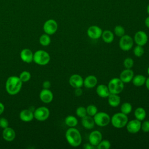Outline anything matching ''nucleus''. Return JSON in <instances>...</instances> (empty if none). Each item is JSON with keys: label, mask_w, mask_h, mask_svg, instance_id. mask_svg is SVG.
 I'll list each match as a JSON object with an SVG mask.
<instances>
[{"label": "nucleus", "mask_w": 149, "mask_h": 149, "mask_svg": "<svg viewBox=\"0 0 149 149\" xmlns=\"http://www.w3.org/2000/svg\"><path fill=\"white\" fill-rule=\"evenodd\" d=\"M96 93L101 98H107L108 95L110 94V92L109 91L108 87L107 86L100 84L98 85L96 87Z\"/></svg>", "instance_id": "21"}, {"label": "nucleus", "mask_w": 149, "mask_h": 149, "mask_svg": "<svg viewBox=\"0 0 149 149\" xmlns=\"http://www.w3.org/2000/svg\"><path fill=\"white\" fill-rule=\"evenodd\" d=\"M76 114L78 117L80 118L84 117L87 115V111H86V108L83 106H80L77 107V109H76Z\"/></svg>", "instance_id": "34"}, {"label": "nucleus", "mask_w": 149, "mask_h": 149, "mask_svg": "<svg viewBox=\"0 0 149 149\" xmlns=\"http://www.w3.org/2000/svg\"><path fill=\"white\" fill-rule=\"evenodd\" d=\"M141 122L134 119L129 120L125 127H126V130L129 133L135 134L141 130Z\"/></svg>", "instance_id": "10"}, {"label": "nucleus", "mask_w": 149, "mask_h": 149, "mask_svg": "<svg viewBox=\"0 0 149 149\" xmlns=\"http://www.w3.org/2000/svg\"><path fill=\"white\" fill-rule=\"evenodd\" d=\"M133 41L136 44V45L143 47L147 43L148 36L147 33L144 31H137L134 34Z\"/></svg>", "instance_id": "12"}, {"label": "nucleus", "mask_w": 149, "mask_h": 149, "mask_svg": "<svg viewBox=\"0 0 149 149\" xmlns=\"http://www.w3.org/2000/svg\"><path fill=\"white\" fill-rule=\"evenodd\" d=\"M133 54L135 56L139 58L143 55V54L144 53V49L143 47V46L137 45L133 48Z\"/></svg>", "instance_id": "32"}, {"label": "nucleus", "mask_w": 149, "mask_h": 149, "mask_svg": "<svg viewBox=\"0 0 149 149\" xmlns=\"http://www.w3.org/2000/svg\"><path fill=\"white\" fill-rule=\"evenodd\" d=\"M107 98L108 104L112 107H117L120 103V98L119 94L110 93Z\"/></svg>", "instance_id": "23"}, {"label": "nucleus", "mask_w": 149, "mask_h": 149, "mask_svg": "<svg viewBox=\"0 0 149 149\" xmlns=\"http://www.w3.org/2000/svg\"><path fill=\"white\" fill-rule=\"evenodd\" d=\"M51 82L49 81H48V80H45L42 83V87H43V88L49 89L51 87Z\"/></svg>", "instance_id": "40"}, {"label": "nucleus", "mask_w": 149, "mask_h": 149, "mask_svg": "<svg viewBox=\"0 0 149 149\" xmlns=\"http://www.w3.org/2000/svg\"><path fill=\"white\" fill-rule=\"evenodd\" d=\"M144 24H145V26L148 28L149 29V16L147 17L144 20Z\"/></svg>", "instance_id": "43"}, {"label": "nucleus", "mask_w": 149, "mask_h": 149, "mask_svg": "<svg viewBox=\"0 0 149 149\" xmlns=\"http://www.w3.org/2000/svg\"><path fill=\"white\" fill-rule=\"evenodd\" d=\"M102 30L101 27L96 25H92L90 26L87 30V34L88 37L93 40L99 39L102 35Z\"/></svg>", "instance_id": "11"}, {"label": "nucleus", "mask_w": 149, "mask_h": 149, "mask_svg": "<svg viewBox=\"0 0 149 149\" xmlns=\"http://www.w3.org/2000/svg\"><path fill=\"white\" fill-rule=\"evenodd\" d=\"M107 86L110 93L119 94L124 89V83L119 77H113L109 80Z\"/></svg>", "instance_id": "4"}, {"label": "nucleus", "mask_w": 149, "mask_h": 149, "mask_svg": "<svg viewBox=\"0 0 149 149\" xmlns=\"http://www.w3.org/2000/svg\"><path fill=\"white\" fill-rule=\"evenodd\" d=\"M123 65L125 69H132L134 65V61L132 58H126L123 61Z\"/></svg>", "instance_id": "35"}, {"label": "nucleus", "mask_w": 149, "mask_h": 149, "mask_svg": "<svg viewBox=\"0 0 149 149\" xmlns=\"http://www.w3.org/2000/svg\"><path fill=\"white\" fill-rule=\"evenodd\" d=\"M146 111L142 107H137L134 111V115L135 119L140 120L143 121L146 118Z\"/></svg>", "instance_id": "26"}, {"label": "nucleus", "mask_w": 149, "mask_h": 149, "mask_svg": "<svg viewBox=\"0 0 149 149\" xmlns=\"http://www.w3.org/2000/svg\"><path fill=\"white\" fill-rule=\"evenodd\" d=\"M148 51H149V49H148Z\"/></svg>", "instance_id": "47"}, {"label": "nucleus", "mask_w": 149, "mask_h": 149, "mask_svg": "<svg viewBox=\"0 0 149 149\" xmlns=\"http://www.w3.org/2000/svg\"><path fill=\"white\" fill-rule=\"evenodd\" d=\"M120 110L122 113L127 115L132 111V105L130 102H125L121 105Z\"/></svg>", "instance_id": "28"}, {"label": "nucleus", "mask_w": 149, "mask_h": 149, "mask_svg": "<svg viewBox=\"0 0 149 149\" xmlns=\"http://www.w3.org/2000/svg\"><path fill=\"white\" fill-rule=\"evenodd\" d=\"M40 99L42 102L45 104L50 103L54 98L52 92L49 89L43 88L40 93Z\"/></svg>", "instance_id": "15"}, {"label": "nucleus", "mask_w": 149, "mask_h": 149, "mask_svg": "<svg viewBox=\"0 0 149 149\" xmlns=\"http://www.w3.org/2000/svg\"><path fill=\"white\" fill-rule=\"evenodd\" d=\"M65 123L69 127H75L78 124V120L73 115H68L65 119Z\"/></svg>", "instance_id": "27"}, {"label": "nucleus", "mask_w": 149, "mask_h": 149, "mask_svg": "<svg viewBox=\"0 0 149 149\" xmlns=\"http://www.w3.org/2000/svg\"><path fill=\"white\" fill-rule=\"evenodd\" d=\"M23 82L19 77L12 76L9 77L6 81L5 88L7 93L12 95H16L20 91Z\"/></svg>", "instance_id": "1"}, {"label": "nucleus", "mask_w": 149, "mask_h": 149, "mask_svg": "<svg viewBox=\"0 0 149 149\" xmlns=\"http://www.w3.org/2000/svg\"><path fill=\"white\" fill-rule=\"evenodd\" d=\"M102 140V134L98 130L92 131L88 136L89 143L96 148V146Z\"/></svg>", "instance_id": "13"}, {"label": "nucleus", "mask_w": 149, "mask_h": 149, "mask_svg": "<svg viewBox=\"0 0 149 149\" xmlns=\"http://www.w3.org/2000/svg\"><path fill=\"white\" fill-rule=\"evenodd\" d=\"M93 119L95 124L100 127H105L111 122L110 116L105 112H98L93 116Z\"/></svg>", "instance_id": "6"}, {"label": "nucleus", "mask_w": 149, "mask_h": 149, "mask_svg": "<svg viewBox=\"0 0 149 149\" xmlns=\"http://www.w3.org/2000/svg\"><path fill=\"white\" fill-rule=\"evenodd\" d=\"M65 138L68 144L73 147H79L82 142L80 132L75 127H69L66 131Z\"/></svg>", "instance_id": "2"}, {"label": "nucleus", "mask_w": 149, "mask_h": 149, "mask_svg": "<svg viewBox=\"0 0 149 149\" xmlns=\"http://www.w3.org/2000/svg\"><path fill=\"white\" fill-rule=\"evenodd\" d=\"M33 52L28 48H24L20 52V58L25 63H31L33 61Z\"/></svg>", "instance_id": "17"}, {"label": "nucleus", "mask_w": 149, "mask_h": 149, "mask_svg": "<svg viewBox=\"0 0 149 149\" xmlns=\"http://www.w3.org/2000/svg\"><path fill=\"white\" fill-rule=\"evenodd\" d=\"M9 126V122L7 119L5 118H0V127L5 129Z\"/></svg>", "instance_id": "38"}, {"label": "nucleus", "mask_w": 149, "mask_h": 149, "mask_svg": "<svg viewBox=\"0 0 149 149\" xmlns=\"http://www.w3.org/2000/svg\"><path fill=\"white\" fill-rule=\"evenodd\" d=\"M49 54L45 51L40 49L36 51L33 55V61L39 65H46L50 61Z\"/></svg>", "instance_id": "5"}, {"label": "nucleus", "mask_w": 149, "mask_h": 149, "mask_svg": "<svg viewBox=\"0 0 149 149\" xmlns=\"http://www.w3.org/2000/svg\"><path fill=\"white\" fill-rule=\"evenodd\" d=\"M84 79L78 74H73L69 77V83L74 88L81 87L83 86Z\"/></svg>", "instance_id": "14"}, {"label": "nucleus", "mask_w": 149, "mask_h": 149, "mask_svg": "<svg viewBox=\"0 0 149 149\" xmlns=\"http://www.w3.org/2000/svg\"><path fill=\"white\" fill-rule=\"evenodd\" d=\"M104 42L107 44H111L114 40V33L109 30H105L102 31L101 37Z\"/></svg>", "instance_id": "24"}, {"label": "nucleus", "mask_w": 149, "mask_h": 149, "mask_svg": "<svg viewBox=\"0 0 149 149\" xmlns=\"http://www.w3.org/2000/svg\"><path fill=\"white\" fill-rule=\"evenodd\" d=\"M134 76V72L132 69H125L119 74V79L124 83H128L132 81Z\"/></svg>", "instance_id": "16"}, {"label": "nucleus", "mask_w": 149, "mask_h": 149, "mask_svg": "<svg viewBox=\"0 0 149 149\" xmlns=\"http://www.w3.org/2000/svg\"><path fill=\"white\" fill-rule=\"evenodd\" d=\"M51 41L49 35L45 33L42 34L39 38V42L42 46H48L50 44Z\"/></svg>", "instance_id": "29"}, {"label": "nucleus", "mask_w": 149, "mask_h": 149, "mask_svg": "<svg viewBox=\"0 0 149 149\" xmlns=\"http://www.w3.org/2000/svg\"><path fill=\"white\" fill-rule=\"evenodd\" d=\"M145 85H146V87L147 89L149 91V77L146 79Z\"/></svg>", "instance_id": "44"}, {"label": "nucleus", "mask_w": 149, "mask_h": 149, "mask_svg": "<svg viewBox=\"0 0 149 149\" xmlns=\"http://www.w3.org/2000/svg\"><path fill=\"white\" fill-rule=\"evenodd\" d=\"M141 130L144 133L149 132V120H144L141 123Z\"/></svg>", "instance_id": "37"}, {"label": "nucleus", "mask_w": 149, "mask_h": 149, "mask_svg": "<svg viewBox=\"0 0 149 149\" xmlns=\"http://www.w3.org/2000/svg\"><path fill=\"white\" fill-rule=\"evenodd\" d=\"M147 73H148V76H149V66H148V68H147Z\"/></svg>", "instance_id": "46"}, {"label": "nucleus", "mask_w": 149, "mask_h": 149, "mask_svg": "<svg viewBox=\"0 0 149 149\" xmlns=\"http://www.w3.org/2000/svg\"><path fill=\"white\" fill-rule=\"evenodd\" d=\"M34 118L38 121H44L47 120L50 114L49 110L45 107H40L33 112Z\"/></svg>", "instance_id": "8"}, {"label": "nucleus", "mask_w": 149, "mask_h": 149, "mask_svg": "<svg viewBox=\"0 0 149 149\" xmlns=\"http://www.w3.org/2000/svg\"><path fill=\"white\" fill-rule=\"evenodd\" d=\"M146 10H147V13L148 15H149V4L148 5V6H147V7Z\"/></svg>", "instance_id": "45"}, {"label": "nucleus", "mask_w": 149, "mask_h": 149, "mask_svg": "<svg viewBox=\"0 0 149 149\" xmlns=\"http://www.w3.org/2000/svg\"><path fill=\"white\" fill-rule=\"evenodd\" d=\"M146 79L147 78L144 75L139 74L136 76L134 75L132 80V81L134 86L136 87H140L145 84Z\"/></svg>", "instance_id": "25"}, {"label": "nucleus", "mask_w": 149, "mask_h": 149, "mask_svg": "<svg viewBox=\"0 0 149 149\" xmlns=\"http://www.w3.org/2000/svg\"><path fill=\"white\" fill-rule=\"evenodd\" d=\"M83 148L84 149H93V148H95V147L94 146H93L92 144H91L90 143H85L83 146Z\"/></svg>", "instance_id": "41"}, {"label": "nucleus", "mask_w": 149, "mask_h": 149, "mask_svg": "<svg viewBox=\"0 0 149 149\" xmlns=\"http://www.w3.org/2000/svg\"><path fill=\"white\" fill-rule=\"evenodd\" d=\"M81 87H79V88H76L74 90V94L77 97H79L82 95L83 94V90L81 88Z\"/></svg>", "instance_id": "39"}, {"label": "nucleus", "mask_w": 149, "mask_h": 149, "mask_svg": "<svg viewBox=\"0 0 149 149\" xmlns=\"http://www.w3.org/2000/svg\"><path fill=\"white\" fill-rule=\"evenodd\" d=\"M98 83V79L94 75H88L83 80V86L87 88H93Z\"/></svg>", "instance_id": "18"}, {"label": "nucleus", "mask_w": 149, "mask_h": 149, "mask_svg": "<svg viewBox=\"0 0 149 149\" xmlns=\"http://www.w3.org/2000/svg\"><path fill=\"white\" fill-rule=\"evenodd\" d=\"M81 123L84 128L88 130L93 129L95 125L93 117L87 115L81 118Z\"/></svg>", "instance_id": "20"}, {"label": "nucleus", "mask_w": 149, "mask_h": 149, "mask_svg": "<svg viewBox=\"0 0 149 149\" xmlns=\"http://www.w3.org/2000/svg\"><path fill=\"white\" fill-rule=\"evenodd\" d=\"M128 121L127 115L121 112L115 113L111 117V123L116 129H122L125 127Z\"/></svg>", "instance_id": "3"}, {"label": "nucleus", "mask_w": 149, "mask_h": 149, "mask_svg": "<svg viewBox=\"0 0 149 149\" xmlns=\"http://www.w3.org/2000/svg\"><path fill=\"white\" fill-rule=\"evenodd\" d=\"M20 119L25 122H31L34 118V113L30 109H23L19 114Z\"/></svg>", "instance_id": "22"}, {"label": "nucleus", "mask_w": 149, "mask_h": 149, "mask_svg": "<svg viewBox=\"0 0 149 149\" xmlns=\"http://www.w3.org/2000/svg\"><path fill=\"white\" fill-rule=\"evenodd\" d=\"M5 110V106L4 105L0 102V115L4 112Z\"/></svg>", "instance_id": "42"}, {"label": "nucleus", "mask_w": 149, "mask_h": 149, "mask_svg": "<svg viewBox=\"0 0 149 149\" xmlns=\"http://www.w3.org/2000/svg\"><path fill=\"white\" fill-rule=\"evenodd\" d=\"M16 137V133L13 129L10 127H7L3 129L2 132V137L6 141H12Z\"/></svg>", "instance_id": "19"}, {"label": "nucleus", "mask_w": 149, "mask_h": 149, "mask_svg": "<svg viewBox=\"0 0 149 149\" xmlns=\"http://www.w3.org/2000/svg\"><path fill=\"white\" fill-rule=\"evenodd\" d=\"M19 78L22 82H27L31 78V74L29 72L24 70L19 75Z\"/></svg>", "instance_id": "36"}, {"label": "nucleus", "mask_w": 149, "mask_h": 149, "mask_svg": "<svg viewBox=\"0 0 149 149\" xmlns=\"http://www.w3.org/2000/svg\"><path fill=\"white\" fill-rule=\"evenodd\" d=\"M58 28V25L56 21L54 19H50L46 20L43 25V30L45 33L48 35L55 34Z\"/></svg>", "instance_id": "9"}, {"label": "nucleus", "mask_w": 149, "mask_h": 149, "mask_svg": "<svg viewBox=\"0 0 149 149\" xmlns=\"http://www.w3.org/2000/svg\"><path fill=\"white\" fill-rule=\"evenodd\" d=\"M111 146V143L108 140H102L96 146L97 149H109Z\"/></svg>", "instance_id": "33"}, {"label": "nucleus", "mask_w": 149, "mask_h": 149, "mask_svg": "<svg viewBox=\"0 0 149 149\" xmlns=\"http://www.w3.org/2000/svg\"><path fill=\"white\" fill-rule=\"evenodd\" d=\"M86 111L87 115L93 117L98 112V109L95 105L90 104L86 107Z\"/></svg>", "instance_id": "30"}, {"label": "nucleus", "mask_w": 149, "mask_h": 149, "mask_svg": "<svg viewBox=\"0 0 149 149\" xmlns=\"http://www.w3.org/2000/svg\"><path fill=\"white\" fill-rule=\"evenodd\" d=\"M134 44V41L133 38L127 34H125L121 37H120L119 41V46L120 49L123 51H128L130 50Z\"/></svg>", "instance_id": "7"}, {"label": "nucleus", "mask_w": 149, "mask_h": 149, "mask_svg": "<svg viewBox=\"0 0 149 149\" xmlns=\"http://www.w3.org/2000/svg\"><path fill=\"white\" fill-rule=\"evenodd\" d=\"M113 33L116 36L119 37H121L122 36L125 34V28L120 25H117L113 29Z\"/></svg>", "instance_id": "31"}]
</instances>
